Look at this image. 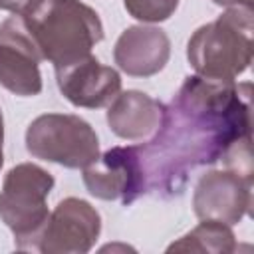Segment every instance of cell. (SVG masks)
<instances>
[{
    "label": "cell",
    "mask_w": 254,
    "mask_h": 254,
    "mask_svg": "<svg viewBox=\"0 0 254 254\" xmlns=\"http://www.w3.org/2000/svg\"><path fill=\"white\" fill-rule=\"evenodd\" d=\"M214 4L220 6H244V8H252V0H212Z\"/></svg>",
    "instance_id": "2e32d148"
},
{
    "label": "cell",
    "mask_w": 254,
    "mask_h": 254,
    "mask_svg": "<svg viewBox=\"0 0 254 254\" xmlns=\"http://www.w3.org/2000/svg\"><path fill=\"white\" fill-rule=\"evenodd\" d=\"M169 52L171 44L163 30L149 26H133L119 36L113 50V58L125 73L147 77L165 67Z\"/></svg>",
    "instance_id": "8fae6325"
},
{
    "label": "cell",
    "mask_w": 254,
    "mask_h": 254,
    "mask_svg": "<svg viewBox=\"0 0 254 254\" xmlns=\"http://www.w3.org/2000/svg\"><path fill=\"white\" fill-rule=\"evenodd\" d=\"M36 48L22 16H12L0 26V85L16 95H38L42 91Z\"/></svg>",
    "instance_id": "8992f818"
},
{
    "label": "cell",
    "mask_w": 254,
    "mask_h": 254,
    "mask_svg": "<svg viewBox=\"0 0 254 254\" xmlns=\"http://www.w3.org/2000/svg\"><path fill=\"white\" fill-rule=\"evenodd\" d=\"M87 190L103 200L135 202L143 192V175L133 145L113 147L83 169Z\"/></svg>",
    "instance_id": "52a82bcc"
},
{
    "label": "cell",
    "mask_w": 254,
    "mask_h": 254,
    "mask_svg": "<svg viewBox=\"0 0 254 254\" xmlns=\"http://www.w3.org/2000/svg\"><path fill=\"white\" fill-rule=\"evenodd\" d=\"M42 0H0V8L12 12L14 16H26L30 14Z\"/></svg>",
    "instance_id": "9a60e30c"
},
{
    "label": "cell",
    "mask_w": 254,
    "mask_h": 254,
    "mask_svg": "<svg viewBox=\"0 0 254 254\" xmlns=\"http://www.w3.org/2000/svg\"><path fill=\"white\" fill-rule=\"evenodd\" d=\"M194 212L202 220L224 224L240 222L250 206V181L234 171H210L200 177L194 190Z\"/></svg>",
    "instance_id": "9c48e42d"
},
{
    "label": "cell",
    "mask_w": 254,
    "mask_h": 254,
    "mask_svg": "<svg viewBox=\"0 0 254 254\" xmlns=\"http://www.w3.org/2000/svg\"><path fill=\"white\" fill-rule=\"evenodd\" d=\"M22 20L42 60H50L56 69L91 56L103 38L97 12L79 0H42Z\"/></svg>",
    "instance_id": "7a4b0ae2"
},
{
    "label": "cell",
    "mask_w": 254,
    "mask_h": 254,
    "mask_svg": "<svg viewBox=\"0 0 254 254\" xmlns=\"http://www.w3.org/2000/svg\"><path fill=\"white\" fill-rule=\"evenodd\" d=\"M252 8L236 6L198 28L189 40V62L198 75L234 79L252 62Z\"/></svg>",
    "instance_id": "3957f363"
},
{
    "label": "cell",
    "mask_w": 254,
    "mask_h": 254,
    "mask_svg": "<svg viewBox=\"0 0 254 254\" xmlns=\"http://www.w3.org/2000/svg\"><path fill=\"white\" fill-rule=\"evenodd\" d=\"M165 113V105L147 93L125 91L117 93L113 105L107 111V123L111 131L123 139H143L157 131Z\"/></svg>",
    "instance_id": "7c38bea8"
},
{
    "label": "cell",
    "mask_w": 254,
    "mask_h": 254,
    "mask_svg": "<svg viewBox=\"0 0 254 254\" xmlns=\"http://www.w3.org/2000/svg\"><path fill=\"white\" fill-rule=\"evenodd\" d=\"M58 87L67 101L77 107H103L117 97L121 89L119 73L87 56L71 65L56 69Z\"/></svg>",
    "instance_id": "30bf717a"
},
{
    "label": "cell",
    "mask_w": 254,
    "mask_h": 254,
    "mask_svg": "<svg viewBox=\"0 0 254 254\" xmlns=\"http://www.w3.org/2000/svg\"><path fill=\"white\" fill-rule=\"evenodd\" d=\"M179 0H125V8L127 12L143 22H163L167 20L175 8H177Z\"/></svg>",
    "instance_id": "5bb4252c"
},
{
    "label": "cell",
    "mask_w": 254,
    "mask_h": 254,
    "mask_svg": "<svg viewBox=\"0 0 254 254\" xmlns=\"http://www.w3.org/2000/svg\"><path fill=\"white\" fill-rule=\"evenodd\" d=\"M173 250H198V252H232L234 250V234L224 222L204 220L192 232L183 236L179 242L169 246Z\"/></svg>",
    "instance_id": "4fadbf2b"
},
{
    "label": "cell",
    "mask_w": 254,
    "mask_h": 254,
    "mask_svg": "<svg viewBox=\"0 0 254 254\" xmlns=\"http://www.w3.org/2000/svg\"><path fill=\"white\" fill-rule=\"evenodd\" d=\"M2 141H4V125H2V113H0V167H2Z\"/></svg>",
    "instance_id": "e0dca14e"
},
{
    "label": "cell",
    "mask_w": 254,
    "mask_h": 254,
    "mask_svg": "<svg viewBox=\"0 0 254 254\" xmlns=\"http://www.w3.org/2000/svg\"><path fill=\"white\" fill-rule=\"evenodd\" d=\"M250 83L187 77L153 139L133 145L143 192L161 198L181 194L192 169L216 163L232 143L250 135Z\"/></svg>",
    "instance_id": "6da1fadb"
},
{
    "label": "cell",
    "mask_w": 254,
    "mask_h": 254,
    "mask_svg": "<svg viewBox=\"0 0 254 254\" xmlns=\"http://www.w3.org/2000/svg\"><path fill=\"white\" fill-rule=\"evenodd\" d=\"M26 147L36 159L67 169H85L99 157L95 131L77 115H40L26 131Z\"/></svg>",
    "instance_id": "5b68a950"
},
{
    "label": "cell",
    "mask_w": 254,
    "mask_h": 254,
    "mask_svg": "<svg viewBox=\"0 0 254 254\" xmlns=\"http://www.w3.org/2000/svg\"><path fill=\"white\" fill-rule=\"evenodd\" d=\"M54 187L50 173L32 163L8 171L0 192V218L14 232L18 250H38L48 222L46 198Z\"/></svg>",
    "instance_id": "277c9868"
},
{
    "label": "cell",
    "mask_w": 254,
    "mask_h": 254,
    "mask_svg": "<svg viewBox=\"0 0 254 254\" xmlns=\"http://www.w3.org/2000/svg\"><path fill=\"white\" fill-rule=\"evenodd\" d=\"M101 220L97 210L79 198L62 200L48 216L38 250L40 252H87L97 240Z\"/></svg>",
    "instance_id": "ba28073f"
}]
</instances>
